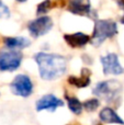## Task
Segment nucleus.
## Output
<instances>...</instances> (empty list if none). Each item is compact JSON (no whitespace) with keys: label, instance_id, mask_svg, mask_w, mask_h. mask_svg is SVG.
I'll use <instances>...</instances> for the list:
<instances>
[{"label":"nucleus","instance_id":"nucleus-2","mask_svg":"<svg viewBox=\"0 0 124 125\" xmlns=\"http://www.w3.org/2000/svg\"><path fill=\"white\" fill-rule=\"evenodd\" d=\"M118 33V25L113 20H96L90 42L93 46H100L107 39H111Z\"/></svg>","mask_w":124,"mask_h":125},{"label":"nucleus","instance_id":"nucleus-3","mask_svg":"<svg viewBox=\"0 0 124 125\" xmlns=\"http://www.w3.org/2000/svg\"><path fill=\"white\" fill-rule=\"evenodd\" d=\"M121 91H122V84L120 82L116 80H108L96 84L93 89V94L103 98L108 102H113L120 97Z\"/></svg>","mask_w":124,"mask_h":125},{"label":"nucleus","instance_id":"nucleus-8","mask_svg":"<svg viewBox=\"0 0 124 125\" xmlns=\"http://www.w3.org/2000/svg\"><path fill=\"white\" fill-rule=\"evenodd\" d=\"M68 11L74 14L85 15V17L94 18L96 19L97 13L92 10L90 0H70L68 4Z\"/></svg>","mask_w":124,"mask_h":125},{"label":"nucleus","instance_id":"nucleus-1","mask_svg":"<svg viewBox=\"0 0 124 125\" xmlns=\"http://www.w3.org/2000/svg\"><path fill=\"white\" fill-rule=\"evenodd\" d=\"M34 61L39 66L41 78L47 81L59 78L67 70V59L58 54L37 53Z\"/></svg>","mask_w":124,"mask_h":125},{"label":"nucleus","instance_id":"nucleus-18","mask_svg":"<svg viewBox=\"0 0 124 125\" xmlns=\"http://www.w3.org/2000/svg\"><path fill=\"white\" fill-rule=\"evenodd\" d=\"M121 9H124V0H114Z\"/></svg>","mask_w":124,"mask_h":125},{"label":"nucleus","instance_id":"nucleus-20","mask_svg":"<svg viewBox=\"0 0 124 125\" xmlns=\"http://www.w3.org/2000/svg\"><path fill=\"white\" fill-rule=\"evenodd\" d=\"M17 1H18V2H25L26 0H17Z\"/></svg>","mask_w":124,"mask_h":125},{"label":"nucleus","instance_id":"nucleus-13","mask_svg":"<svg viewBox=\"0 0 124 125\" xmlns=\"http://www.w3.org/2000/svg\"><path fill=\"white\" fill-rule=\"evenodd\" d=\"M3 44L9 50L17 51V50H23V48H25V47H29L31 42H30V40L25 39V37H23V36L4 37Z\"/></svg>","mask_w":124,"mask_h":125},{"label":"nucleus","instance_id":"nucleus-15","mask_svg":"<svg viewBox=\"0 0 124 125\" xmlns=\"http://www.w3.org/2000/svg\"><path fill=\"white\" fill-rule=\"evenodd\" d=\"M99 105H100V101H99L98 99H96V98L86 100L83 103V108L85 109L86 111H88V112H93V111H96Z\"/></svg>","mask_w":124,"mask_h":125},{"label":"nucleus","instance_id":"nucleus-6","mask_svg":"<svg viewBox=\"0 0 124 125\" xmlns=\"http://www.w3.org/2000/svg\"><path fill=\"white\" fill-rule=\"evenodd\" d=\"M53 28V21L50 17H41L31 21L28 24V30L33 37L45 35Z\"/></svg>","mask_w":124,"mask_h":125},{"label":"nucleus","instance_id":"nucleus-19","mask_svg":"<svg viewBox=\"0 0 124 125\" xmlns=\"http://www.w3.org/2000/svg\"><path fill=\"white\" fill-rule=\"evenodd\" d=\"M121 23L124 24V14L122 15V18H121Z\"/></svg>","mask_w":124,"mask_h":125},{"label":"nucleus","instance_id":"nucleus-14","mask_svg":"<svg viewBox=\"0 0 124 125\" xmlns=\"http://www.w3.org/2000/svg\"><path fill=\"white\" fill-rule=\"evenodd\" d=\"M66 99H67V103H68L69 110L76 115L80 114L83 109V103H81L76 97H68V95H66Z\"/></svg>","mask_w":124,"mask_h":125},{"label":"nucleus","instance_id":"nucleus-7","mask_svg":"<svg viewBox=\"0 0 124 125\" xmlns=\"http://www.w3.org/2000/svg\"><path fill=\"white\" fill-rule=\"evenodd\" d=\"M101 64L103 67L104 75H122L124 73V68L121 66L119 56L114 53L107 54L101 57Z\"/></svg>","mask_w":124,"mask_h":125},{"label":"nucleus","instance_id":"nucleus-5","mask_svg":"<svg viewBox=\"0 0 124 125\" xmlns=\"http://www.w3.org/2000/svg\"><path fill=\"white\" fill-rule=\"evenodd\" d=\"M23 55L18 51H3L0 53V70L13 71L21 65Z\"/></svg>","mask_w":124,"mask_h":125},{"label":"nucleus","instance_id":"nucleus-11","mask_svg":"<svg viewBox=\"0 0 124 125\" xmlns=\"http://www.w3.org/2000/svg\"><path fill=\"white\" fill-rule=\"evenodd\" d=\"M99 119L101 120V122L103 123H109V124H120L124 125V121L120 117V115H118V113L113 110V109L107 108L102 109L99 113Z\"/></svg>","mask_w":124,"mask_h":125},{"label":"nucleus","instance_id":"nucleus-9","mask_svg":"<svg viewBox=\"0 0 124 125\" xmlns=\"http://www.w3.org/2000/svg\"><path fill=\"white\" fill-rule=\"evenodd\" d=\"M63 105H64L63 100L58 99L54 94H46L43 95L40 100H37L36 104H35V109H36V111L47 110L51 111V112H54L56 109L61 108Z\"/></svg>","mask_w":124,"mask_h":125},{"label":"nucleus","instance_id":"nucleus-16","mask_svg":"<svg viewBox=\"0 0 124 125\" xmlns=\"http://www.w3.org/2000/svg\"><path fill=\"white\" fill-rule=\"evenodd\" d=\"M52 7L53 3L51 0H44L41 3H39V6L36 8V13L37 14H45L52 9Z\"/></svg>","mask_w":124,"mask_h":125},{"label":"nucleus","instance_id":"nucleus-17","mask_svg":"<svg viewBox=\"0 0 124 125\" xmlns=\"http://www.w3.org/2000/svg\"><path fill=\"white\" fill-rule=\"evenodd\" d=\"M10 17V10L9 8L0 0V19H7Z\"/></svg>","mask_w":124,"mask_h":125},{"label":"nucleus","instance_id":"nucleus-4","mask_svg":"<svg viewBox=\"0 0 124 125\" xmlns=\"http://www.w3.org/2000/svg\"><path fill=\"white\" fill-rule=\"evenodd\" d=\"M10 89L13 94L28 98L33 92V83L26 75H18L10 83Z\"/></svg>","mask_w":124,"mask_h":125},{"label":"nucleus","instance_id":"nucleus-10","mask_svg":"<svg viewBox=\"0 0 124 125\" xmlns=\"http://www.w3.org/2000/svg\"><path fill=\"white\" fill-rule=\"evenodd\" d=\"M64 40L68 44V46H70L72 48L83 47L90 42L89 35L81 32H77L74 33V34H65L64 35Z\"/></svg>","mask_w":124,"mask_h":125},{"label":"nucleus","instance_id":"nucleus-12","mask_svg":"<svg viewBox=\"0 0 124 125\" xmlns=\"http://www.w3.org/2000/svg\"><path fill=\"white\" fill-rule=\"evenodd\" d=\"M90 76H91V71L87 68H83L80 77L70 76L68 77V82L76 88H86L90 84Z\"/></svg>","mask_w":124,"mask_h":125}]
</instances>
